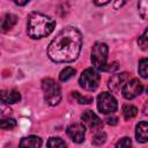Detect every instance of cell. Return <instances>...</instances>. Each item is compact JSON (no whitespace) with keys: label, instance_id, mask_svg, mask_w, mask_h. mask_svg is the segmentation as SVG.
Returning <instances> with one entry per match:
<instances>
[{"label":"cell","instance_id":"obj_1","mask_svg":"<svg viewBox=\"0 0 148 148\" xmlns=\"http://www.w3.org/2000/svg\"><path fill=\"white\" fill-rule=\"evenodd\" d=\"M82 35L74 27L62 29L50 43L47 56L54 62H72L81 51Z\"/></svg>","mask_w":148,"mask_h":148},{"label":"cell","instance_id":"obj_2","mask_svg":"<svg viewBox=\"0 0 148 148\" xmlns=\"http://www.w3.org/2000/svg\"><path fill=\"white\" fill-rule=\"evenodd\" d=\"M56 27V21L43 13H31L27 21V34L34 39L49 36Z\"/></svg>","mask_w":148,"mask_h":148},{"label":"cell","instance_id":"obj_3","mask_svg":"<svg viewBox=\"0 0 148 148\" xmlns=\"http://www.w3.org/2000/svg\"><path fill=\"white\" fill-rule=\"evenodd\" d=\"M42 89L44 92V99L49 105L54 106L59 104V102L61 101V90L59 84L53 79H44L42 81Z\"/></svg>","mask_w":148,"mask_h":148},{"label":"cell","instance_id":"obj_4","mask_svg":"<svg viewBox=\"0 0 148 148\" xmlns=\"http://www.w3.org/2000/svg\"><path fill=\"white\" fill-rule=\"evenodd\" d=\"M108 52L109 49L105 43H101V42L95 43L91 50V62L95 68L102 71L105 67L108 60Z\"/></svg>","mask_w":148,"mask_h":148},{"label":"cell","instance_id":"obj_5","mask_svg":"<svg viewBox=\"0 0 148 148\" xmlns=\"http://www.w3.org/2000/svg\"><path fill=\"white\" fill-rule=\"evenodd\" d=\"M99 74L95 68H87L82 72L79 83L80 86L88 91L95 90L99 84Z\"/></svg>","mask_w":148,"mask_h":148},{"label":"cell","instance_id":"obj_6","mask_svg":"<svg viewBox=\"0 0 148 148\" xmlns=\"http://www.w3.org/2000/svg\"><path fill=\"white\" fill-rule=\"evenodd\" d=\"M97 108L102 113H113L118 108V103L111 94L102 92L97 97Z\"/></svg>","mask_w":148,"mask_h":148},{"label":"cell","instance_id":"obj_7","mask_svg":"<svg viewBox=\"0 0 148 148\" xmlns=\"http://www.w3.org/2000/svg\"><path fill=\"white\" fill-rule=\"evenodd\" d=\"M142 89H143L142 83L136 79H132L125 83L121 92L126 99H133L142 92Z\"/></svg>","mask_w":148,"mask_h":148},{"label":"cell","instance_id":"obj_8","mask_svg":"<svg viewBox=\"0 0 148 148\" xmlns=\"http://www.w3.org/2000/svg\"><path fill=\"white\" fill-rule=\"evenodd\" d=\"M130 80V74L124 72V73H118V74H113L108 82V87L111 91L113 92H119L120 90H123L125 83Z\"/></svg>","mask_w":148,"mask_h":148},{"label":"cell","instance_id":"obj_9","mask_svg":"<svg viewBox=\"0 0 148 148\" xmlns=\"http://www.w3.org/2000/svg\"><path fill=\"white\" fill-rule=\"evenodd\" d=\"M67 134L73 142L81 143L84 140V134H86L84 125L80 124V123H74V124L69 125L67 127Z\"/></svg>","mask_w":148,"mask_h":148},{"label":"cell","instance_id":"obj_10","mask_svg":"<svg viewBox=\"0 0 148 148\" xmlns=\"http://www.w3.org/2000/svg\"><path fill=\"white\" fill-rule=\"evenodd\" d=\"M82 124L90 130H99L102 127V120L90 110H87L81 116Z\"/></svg>","mask_w":148,"mask_h":148},{"label":"cell","instance_id":"obj_11","mask_svg":"<svg viewBox=\"0 0 148 148\" xmlns=\"http://www.w3.org/2000/svg\"><path fill=\"white\" fill-rule=\"evenodd\" d=\"M135 138L138 142H148V123L140 121L135 127Z\"/></svg>","mask_w":148,"mask_h":148},{"label":"cell","instance_id":"obj_12","mask_svg":"<svg viewBox=\"0 0 148 148\" xmlns=\"http://www.w3.org/2000/svg\"><path fill=\"white\" fill-rule=\"evenodd\" d=\"M1 101L7 104H14L21 101V94L17 90H2Z\"/></svg>","mask_w":148,"mask_h":148},{"label":"cell","instance_id":"obj_13","mask_svg":"<svg viewBox=\"0 0 148 148\" xmlns=\"http://www.w3.org/2000/svg\"><path fill=\"white\" fill-rule=\"evenodd\" d=\"M20 146L21 147H32V148H37L42 146V140L40 138L36 136V135H29L23 138L20 141Z\"/></svg>","mask_w":148,"mask_h":148},{"label":"cell","instance_id":"obj_14","mask_svg":"<svg viewBox=\"0 0 148 148\" xmlns=\"http://www.w3.org/2000/svg\"><path fill=\"white\" fill-rule=\"evenodd\" d=\"M17 22V17L16 15L14 14H7L3 20H2V23H1V29L2 31H7V30H10Z\"/></svg>","mask_w":148,"mask_h":148},{"label":"cell","instance_id":"obj_15","mask_svg":"<svg viewBox=\"0 0 148 148\" xmlns=\"http://www.w3.org/2000/svg\"><path fill=\"white\" fill-rule=\"evenodd\" d=\"M136 113H138V109L134 105L127 104L123 106V116L125 119H132L136 116Z\"/></svg>","mask_w":148,"mask_h":148},{"label":"cell","instance_id":"obj_16","mask_svg":"<svg viewBox=\"0 0 148 148\" xmlns=\"http://www.w3.org/2000/svg\"><path fill=\"white\" fill-rule=\"evenodd\" d=\"M138 72H139L141 77L148 79V58H145V59L140 60L139 67H138Z\"/></svg>","mask_w":148,"mask_h":148},{"label":"cell","instance_id":"obj_17","mask_svg":"<svg viewBox=\"0 0 148 148\" xmlns=\"http://www.w3.org/2000/svg\"><path fill=\"white\" fill-rule=\"evenodd\" d=\"M74 75H75V69H74L73 67H65V68L60 72L59 79H60V81H67V80H69L71 77H73Z\"/></svg>","mask_w":148,"mask_h":148},{"label":"cell","instance_id":"obj_18","mask_svg":"<svg viewBox=\"0 0 148 148\" xmlns=\"http://www.w3.org/2000/svg\"><path fill=\"white\" fill-rule=\"evenodd\" d=\"M138 44L142 50H148V28L138 38Z\"/></svg>","mask_w":148,"mask_h":148},{"label":"cell","instance_id":"obj_19","mask_svg":"<svg viewBox=\"0 0 148 148\" xmlns=\"http://www.w3.org/2000/svg\"><path fill=\"white\" fill-rule=\"evenodd\" d=\"M47 147L57 148V147H66V142L60 138H50L47 141Z\"/></svg>","mask_w":148,"mask_h":148},{"label":"cell","instance_id":"obj_20","mask_svg":"<svg viewBox=\"0 0 148 148\" xmlns=\"http://www.w3.org/2000/svg\"><path fill=\"white\" fill-rule=\"evenodd\" d=\"M16 126V121L13 118H7V119H2L0 123V127L2 130H13Z\"/></svg>","mask_w":148,"mask_h":148},{"label":"cell","instance_id":"obj_21","mask_svg":"<svg viewBox=\"0 0 148 148\" xmlns=\"http://www.w3.org/2000/svg\"><path fill=\"white\" fill-rule=\"evenodd\" d=\"M105 141H106V134L104 132H98L92 138V145H95V146H101Z\"/></svg>","mask_w":148,"mask_h":148},{"label":"cell","instance_id":"obj_22","mask_svg":"<svg viewBox=\"0 0 148 148\" xmlns=\"http://www.w3.org/2000/svg\"><path fill=\"white\" fill-rule=\"evenodd\" d=\"M73 97L79 102V103H81V104H88V103H90V102H92V98L91 97H87V96H81L77 91H74L73 92Z\"/></svg>","mask_w":148,"mask_h":148},{"label":"cell","instance_id":"obj_23","mask_svg":"<svg viewBox=\"0 0 148 148\" xmlns=\"http://www.w3.org/2000/svg\"><path fill=\"white\" fill-rule=\"evenodd\" d=\"M132 145V141L130 138H121L117 143L116 147H130Z\"/></svg>","mask_w":148,"mask_h":148},{"label":"cell","instance_id":"obj_24","mask_svg":"<svg viewBox=\"0 0 148 148\" xmlns=\"http://www.w3.org/2000/svg\"><path fill=\"white\" fill-rule=\"evenodd\" d=\"M116 69H118V65H117V62H112V64H106L105 67L102 71H104V72H113Z\"/></svg>","mask_w":148,"mask_h":148},{"label":"cell","instance_id":"obj_25","mask_svg":"<svg viewBox=\"0 0 148 148\" xmlns=\"http://www.w3.org/2000/svg\"><path fill=\"white\" fill-rule=\"evenodd\" d=\"M128 0H114V3H113V7L114 9H119L120 7H123Z\"/></svg>","mask_w":148,"mask_h":148},{"label":"cell","instance_id":"obj_26","mask_svg":"<svg viewBox=\"0 0 148 148\" xmlns=\"http://www.w3.org/2000/svg\"><path fill=\"white\" fill-rule=\"evenodd\" d=\"M111 0H92V2L96 5V6H104L106 3H109Z\"/></svg>","mask_w":148,"mask_h":148},{"label":"cell","instance_id":"obj_27","mask_svg":"<svg viewBox=\"0 0 148 148\" xmlns=\"http://www.w3.org/2000/svg\"><path fill=\"white\" fill-rule=\"evenodd\" d=\"M106 121H108L109 125H116V124L118 123V118H117V117H109V118L106 119Z\"/></svg>","mask_w":148,"mask_h":148},{"label":"cell","instance_id":"obj_28","mask_svg":"<svg viewBox=\"0 0 148 148\" xmlns=\"http://www.w3.org/2000/svg\"><path fill=\"white\" fill-rule=\"evenodd\" d=\"M29 1H30V0H13V2H15V3L18 5V6H24V5H27Z\"/></svg>","mask_w":148,"mask_h":148},{"label":"cell","instance_id":"obj_29","mask_svg":"<svg viewBox=\"0 0 148 148\" xmlns=\"http://www.w3.org/2000/svg\"><path fill=\"white\" fill-rule=\"evenodd\" d=\"M142 112H143V114L148 116V99H147V101H146V103L143 104V108H142Z\"/></svg>","mask_w":148,"mask_h":148},{"label":"cell","instance_id":"obj_30","mask_svg":"<svg viewBox=\"0 0 148 148\" xmlns=\"http://www.w3.org/2000/svg\"><path fill=\"white\" fill-rule=\"evenodd\" d=\"M147 94H148V87H147Z\"/></svg>","mask_w":148,"mask_h":148}]
</instances>
